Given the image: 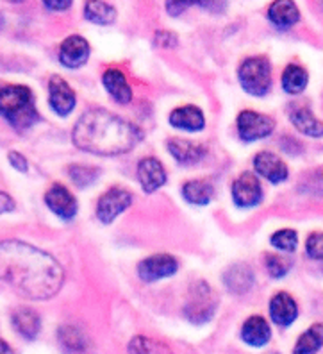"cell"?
<instances>
[{
	"label": "cell",
	"instance_id": "cell-1",
	"mask_svg": "<svg viewBox=\"0 0 323 354\" xmlns=\"http://www.w3.org/2000/svg\"><path fill=\"white\" fill-rule=\"evenodd\" d=\"M0 279L29 299H50L65 283V270L48 252L18 240L0 242Z\"/></svg>",
	"mask_w": 323,
	"mask_h": 354
},
{
	"label": "cell",
	"instance_id": "cell-2",
	"mask_svg": "<svg viewBox=\"0 0 323 354\" xmlns=\"http://www.w3.org/2000/svg\"><path fill=\"white\" fill-rule=\"evenodd\" d=\"M75 147L97 156H118L133 151L141 131L106 109H90L75 122L72 131Z\"/></svg>",
	"mask_w": 323,
	"mask_h": 354
},
{
	"label": "cell",
	"instance_id": "cell-3",
	"mask_svg": "<svg viewBox=\"0 0 323 354\" xmlns=\"http://www.w3.org/2000/svg\"><path fill=\"white\" fill-rule=\"evenodd\" d=\"M0 115L18 131H26L39 120L32 91L20 84L0 88Z\"/></svg>",
	"mask_w": 323,
	"mask_h": 354
},
{
	"label": "cell",
	"instance_id": "cell-4",
	"mask_svg": "<svg viewBox=\"0 0 323 354\" xmlns=\"http://www.w3.org/2000/svg\"><path fill=\"white\" fill-rule=\"evenodd\" d=\"M237 77L246 93L263 97L272 88V65L264 56L248 57L237 70Z\"/></svg>",
	"mask_w": 323,
	"mask_h": 354
},
{
	"label": "cell",
	"instance_id": "cell-5",
	"mask_svg": "<svg viewBox=\"0 0 323 354\" xmlns=\"http://www.w3.org/2000/svg\"><path fill=\"white\" fill-rule=\"evenodd\" d=\"M216 306H218V299L211 286L206 281H197L190 288V295L184 304V315L193 324H204L213 319Z\"/></svg>",
	"mask_w": 323,
	"mask_h": 354
},
{
	"label": "cell",
	"instance_id": "cell-6",
	"mask_svg": "<svg viewBox=\"0 0 323 354\" xmlns=\"http://www.w3.org/2000/svg\"><path fill=\"white\" fill-rule=\"evenodd\" d=\"M275 129V122L257 111H242L237 115V133L243 142H257L268 138Z\"/></svg>",
	"mask_w": 323,
	"mask_h": 354
},
{
	"label": "cell",
	"instance_id": "cell-7",
	"mask_svg": "<svg viewBox=\"0 0 323 354\" xmlns=\"http://www.w3.org/2000/svg\"><path fill=\"white\" fill-rule=\"evenodd\" d=\"M133 204V195L121 188H111L99 199L97 204V216L102 224H111L118 215Z\"/></svg>",
	"mask_w": 323,
	"mask_h": 354
},
{
	"label": "cell",
	"instance_id": "cell-8",
	"mask_svg": "<svg viewBox=\"0 0 323 354\" xmlns=\"http://www.w3.org/2000/svg\"><path fill=\"white\" fill-rule=\"evenodd\" d=\"M233 201L239 207H254L263 201V186L257 176L243 172L233 183Z\"/></svg>",
	"mask_w": 323,
	"mask_h": 354
},
{
	"label": "cell",
	"instance_id": "cell-9",
	"mask_svg": "<svg viewBox=\"0 0 323 354\" xmlns=\"http://www.w3.org/2000/svg\"><path fill=\"white\" fill-rule=\"evenodd\" d=\"M48 100H50V108L59 117H68L77 102L74 90L59 75H52L48 81Z\"/></svg>",
	"mask_w": 323,
	"mask_h": 354
},
{
	"label": "cell",
	"instance_id": "cell-10",
	"mask_svg": "<svg viewBox=\"0 0 323 354\" xmlns=\"http://www.w3.org/2000/svg\"><path fill=\"white\" fill-rule=\"evenodd\" d=\"M179 263L177 259L170 254H154L150 258H145L139 261L138 274L143 281H159L164 277H170L177 272Z\"/></svg>",
	"mask_w": 323,
	"mask_h": 354
},
{
	"label": "cell",
	"instance_id": "cell-11",
	"mask_svg": "<svg viewBox=\"0 0 323 354\" xmlns=\"http://www.w3.org/2000/svg\"><path fill=\"white\" fill-rule=\"evenodd\" d=\"M254 169L259 176L264 177L266 181L273 183V185H279V183L286 181L289 176L288 165L280 160L279 156H275L273 152L268 151L259 152V154L255 156Z\"/></svg>",
	"mask_w": 323,
	"mask_h": 354
},
{
	"label": "cell",
	"instance_id": "cell-12",
	"mask_svg": "<svg viewBox=\"0 0 323 354\" xmlns=\"http://www.w3.org/2000/svg\"><path fill=\"white\" fill-rule=\"evenodd\" d=\"M45 203H47V206L50 207L52 212L56 213L57 216H61L63 221H72V218L77 215V199L70 194V190H66L65 186H52L50 190L45 194Z\"/></svg>",
	"mask_w": 323,
	"mask_h": 354
},
{
	"label": "cell",
	"instance_id": "cell-13",
	"mask_svg": "<svg viewBox=\"0 0 323 354\" xmlns=\"http://www.w3.org/2000/svg\"><path fill=\"white\" fill-rule=\"evenodd\" d=\"M90 57V44L82 36L74 35L61 44L59 47V61L66 68H79Z\"/></svg>",
	"mask_w": 323,
	"mask_h": 354
},
{
	"label": "cell",
	"instance_id": "cell-14",
	"mask_svg": "<svg viewBox=\"0 0 323 354\" xmlns=\"http://www.w3.org/2000/svg\"><path fill=\"white\" fill-rule=\"evenodd\" d=\"M138 179L147 194H154L166 183V170L155 158H145L138 165Z\"/></svg>",
	"mask_w": 323,
	"mask_h": 354
},
{
	"label": "cell",
	"instance_id": "cell-15",
	"mask_svg": "<svg viewBox=\"0 0 323 354\" xmlns=\"http://www.w3.org/2000/svg\"><path fill=\"white\" fill-rule=\"evenodd\" d=\"M298 315V306L295 303V299L286 292L273 295L270 301V317L280 328L291 326Z\"/></svg>",
	"mask_w": 323,
	"mask_h": 354
},
{
	"label": "cell",
	"instance_id": "cell-16",
	"mask_svg": "<svg viewBox=\"0 0 323 354\" xmlns=\"http://www.w3.org/2000/svg\"><path fill=\"white\" fill-rule=\"evenodd\" d=\"M224 283L228 292L233 294H246L254 285V272L248 265L236 263L227 268V272L224 274Z\"/></svg>",
	"mask_w": 323,
	"mask_h": 354
},
{
	"label": "cell",
	"instance_id": "cell-17",
	"mask_svg": "<svg viewBox=\"0 0 323 354\" xmlns=\"http://www.w3.org/2000/svg\"><path fill=\"white\" fill-rule=\"evenodd\" d=\"M170 124L177 129L195 133V131H202L206 127V118H204L202 109L197 106H182L170 115Z\"/></svg>",
	"mask_w": 323,
	"mask_h": 354
},
{
	"label": "cell",
	"instance_id": "cell-18",
	"mask_svg": "<svg viewBox=\"0 0 323 354\" xmlns=\"http://www.w3.org/2000/svg\"><path fill=\"white\" fill-rule=\"evenodd\" d=\"M242 338L250 347H263L272 338V329L263 317L254 315L246 319V322L243 324Z\"/></svg>",
	"mask_w": 323,
	"mask_h": 354
},
{
	"label": "cell",
	"instance_id": "cell-19",
	"mask_svg": "<svg viewBox=\"0 0 323 354\" xmlns=\"http://www.w3.org/2000/svg\"><path fill=\"white\" fill-rule=\"evenodd\" d=\"M102 84L106 86L109 95L118 104H129L130 99H133V90H130L129 82L125 79L124 72H120V70H106L102 75Z\"/></svg>",
	"mask_w": 323,
	"mask_h": 354
},
{
	"label": "cell",
	"instance_id": "cell-20",
	"mask_svg": "<svg viewBox=\"0 0 323 354\" xmlns=\"http://www.w3.org/2000/svg\"><path fill=\"white\" fill-rule=\"evenodd\" d=\"M168 151L181 165L199 163L207 152L206 147H202L199 143L188 142V140L182 138L168 140Z\"/></svg>",
	"mask_w": 323,
	"mask_h": 354
},
{
	"label": "cell",
	"instance_id": "cell-21",
	"mask_svg": "<svg viewBox=\"0 0 323 354\" xmlns=\"http://www.w3.org/2000/svg\"><path fill=\"white\" fill-rule=\"evenodd\" d=\"M289 120L306 136H311V138L323 136V122L318 120L309 108H293L289 111Z\"/></svg>",
	"mask_w": 323,
	"mask_h": 354
},
{
	"label": "cell",
	"instance_id": "cell-22",
	"mask_svg": "<svg viewBox=\"0 0 323 354\" xmlns=\"http://www.w3.org/2000/svg\"><path fill=\"white\" fill-rule=\"evenodd\" d=\"M268 18L279 29H289V27H293L300 20V11H298L295 2L279 0V2H273L270 6V9H268Z\"/></svg>",
	"mask_w": 323,
	"mask_h": 354
},
{
	"label": "cell",
	"instance_id": "cell-23",
	"mask_svg": "<svg viewBox=\"0 0 323 354\" xmlns=\"http://www.w3.org/2000/svg\"><path fill=\"white\" fill-rule=\"evenodd\" d=\"M13 326L23 338L35 340L41 329V320L32 308H18L13 313Z\"/></svg>",
	"mask_w": 323,
	"mask_h": 354
},
{
	"label": "cell",
	"instance_id": "cell-24",
	"mask_svg": "<svg viewBox=\"0 0 323 354\" xmlns=\"http://www.w3.org/2000/svg\"><path fill=\"white\" fill-rule=\"evenodd\" d=\"M309 75L300 65H288L282 72V88L289 95H298L306 90Z\"/></svg>",
	"mask_w": 323,
	"mask_h": 354
},
{
	"label": "cell",
	"instance_id": "cell-25",
	"mask_svg": "<svg viewBox=\"0 0 323 354\" xmlns=\"http://www.w3.org/2000/svg\"><path fill=\"white\" fill-rule=\"evenodd\" d=\"M182 195L188 203L195 206H206L213 197V186L202 179H193L182 186Z\"/></svg>",
	"mask_w": 323,
	"mask_h": 354
},
{
	"label": "cell",
	"instance_id": "cell-26",
	"mask_svg": "<svg viewBox=\"0 0 323 354\" xmlns=\"http://www.w3.org/2000/svg\"><path fill=\"white\" fill-rule=\"evenodd\" d=\"M323 347V324H313L297 340L293 354H318Z\"/></svg>",
	"mask_w": 323,
	"mask_h": 354
},
{
	"label": "cell",
	"instance_id": "cell-27",
	"mask_svg": "<svg viewBox=\"0 0 323 354\" xmlns=\"http://www.w3.org/2000/svg\"><path fill=\"white\" fill-rule=\"evenodd\" d=\"M84 15L90 22L99 24V26H109L117 18V9L108 2H86Z\"/></svg>",
	"mask_w": 323,
	"mask_h": 354
},
{
	"label": "cell",
	"instance_id": "cell-28",
	"mask_svg": "<svg viewBox=\"0 0 323 354\" xmlns=\"http://www.w3.org/2000/svg\"><path fill=\"white\" fill-rule=\"evenodd\" d=\"M129 354H172V351L154 338L139 335L129 342Z\"/></svg>",
	"mask_w": 323,
	"mask_h": 354
},
{
	"label": "cell",
	"instance_id": "cell-29",
	"mask_svg": "<svg viewBox=\"0 0 323 354\" xmlns=\"http://www.w3.org/2000/svg\"><path fill=\"white\" fill-rule=\"evenodd\" d=\"M72 181L79 186V188H86V186L93 185L99 179L100 169L97 167H88V165H72L68 169Z\"/></svg>",
	"mask_w": 323,
	"mask_h": 354
},
{
	"label": "cell",
	"instance_id": "cell-30",
	"mask_svg": "<svg viewBox=\"0 0 323 354\" xmlns=\"http://www.w3.org/2000/svg\"><path fill=\"white\" fill-rule=\"evenodd\" d=\"M270 242L275 249L284 252H293L298 245V234L293 229H280L272 234Z\"/></svg>",
	"mask_w": 323,
	"mask_h": 354
},
{
	"label": "cell",
	"instance_id": "cell-31",
	"mask_svg": "<svg viewBox=\"0 0 323 354\" xmlns=\"http://www.w3.org/2000/svg\"><path fill=\"white\" fill-rule=\"evenodd\" d=\"M59 342L65 346V349L68 351H82L86 346V340H84V335H82L79 329L72 328V326H65V328L59 329Z\"/></svg>",
	"mask_w": 323,
	"mask_h": 354
},
{
	"label": "cell",
	"instance_id": "cell-32",
	"mask_svg": "<svg viewBox=\"0 0 323 354\" xmlns=\"http://www.w3.org/2000/svg\"><path fill=\"white\" fill-rule=\"evenodd\" d=\"M264 259H266V270L270 272V276L275 277V279L284 277L286 274L289 272V268H291V261L282 258V256L266 254L264 256Z\"/></svg>",
	"mask_w": 323,
	"mask_h": 354
},
{
	"label": "cell",
	"instance_id": "cell-33",
	"mask_svg": "<svg viewBox=\"0 0 323 354\" xmlns=\"http://www.w3.org/2000/svg\"><path fill=\"white\" fill-rule=\"evenodd\" d=\"M306 252L311 259L323 261V233H313L307 238Z\"/></svg>",
	"mask_w": 323,
	"mask_h": 354
},
{
	"label": "cell",
	"instance_id": "cell-34",
	"mask_svg": "<svg viewBox=\"0 0 323 354\" xmlns=\"http://www.w3.org/2000/svg\"><path fill=\"white\" fill-rule=\"evenodd\" d=\"M155 41L161 45V47L166 48H173L177 45V36L170 30H159L157 35H155Z\"/></svg>",
	"mask_w": 323,
	"mask_h": 354
},
{
	"label": "cell",
	"instance_id": "cell-35",
	"mask_svg": "<svg viewBox=\"0 0 323 354\" xmlns=\"http://www.w3.org/2000/svg\"><path fill=\"white\" fill-rule=\"evenodd\" d=\"M9 163L13 165L18 172H27L29 170V163H27V160L20 152H9Z\"/></svg>",
	"mask_w": 323,
	"mask_h": 354
},
{
	"label": "cell",
	"instance_id": "cell-36",
	"mask_svg": "<svg viewBox=\"0 0 323 354\" xmlns=\"http://www.w3.org/2000/svg\"><path fill=\"white\" fill-rule=\"evenodd\" d=\"M14 209V201L9 197L8 194L4 192H0V215L2 213H9Z\"/></svg>",
	"mask_w": 323,
	"mask_h": 354
},
{
	"label": "cell",
	"instance_id": "cell-37",
	"mask_svg": "<svg viewBox=\"0 0 323 354\" xmlns=\"http://www.w3.org/2000/svg\"><path fill=\"white\" fill-rule=\"evenodd\" d=\"M191 4H193V2H166V11H168L170 15H173V17H177V15H181L182 11Z\"/></svg>",
	"mask_w": 323,
	"mask_h": 354
},
{
	"label": "cell",
	"instance_id": "cell-38",
	"mask_svg": "<svg viewBox=\"0 0 323 354\" xmlns=\"http://www.w3.org/2000/svg\"><path fill=\"white\" fill-rule=\"evenodd\" d=\"M43 4L45 8L54 9V11H65V9H68L72 6V2L70 0H47Z\"/></svg>",
	"mask_w": 323,
	"mask_h": 354
},
{
	"label": "cell",
	"instance_id": "cell-39",
	"mask_svg": "<svg viewBox=\"0 0 323 354\" xmlns=\"http://www.w3.org/2000/svg\"><path fill=\"white\" fill-rule=\"evenodd\" d=\"M0 354H14L13 349H11V347H9L2 338H0Z\"/></svg>",
	"mask_w": 323,
	"mask_h": 354
}]
</instances>
